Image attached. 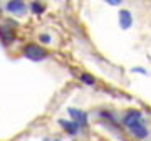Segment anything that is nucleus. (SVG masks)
Segmentation results:
<instances>
[{
    "instance_id": "1",
    "label": "nucleus",
    "mask_w": 151,
    "mask_h": 141,
    "mask_svg": "<svg viewBox=\"0 0 151 141\" xmlns=\"http://www.w3.org/2000/svg\"><path fill=\"white\" fill-rule=\"evenodd\" d=\"M124 124L129 128V131L136 138L139 140H145L148 131H146L145 124H143V116H141L139 111H129V113L124 116Z\"/></svg>"
},
{
    "instance_id": "2",
    "label": "nucleus",
    "mask_w": 151,
    "mask_h": 141,
    "mask_svg": "<svg viewBox=\"0 0 151 141\" xmlns=\"http://www.w3.org/2000/svg\"><path fill=\"white\" fill-rule=\"evenodd\" d=\"M24 54H25V57L30 59V60H44L47 57V52H45L42 47L35 45V44L25 45V47H24Z\"/></svg>"
},
{
    "instance_id": "3",
    "label": "nucleus",
    "mask_w": 151,
    "mask_h": 141,
    "mask_svg": "<svg viewBox=\"0 0 151 141\" xmlns=\"http://www.w3.org/2000/svg\"><path fill=\"white\" fill-rule=\"evenodd\" d=\"M69 114L72 116L76 119V124L77 126H81V124H86V121H87V116L82 111H79V109H74V108H70L69 109Z\"/></svg>"
},
{
    "instance_id": "4",
    "label": "nucleus",
    "mask_w": 151,
    "mask_h": 141,
    "mask_svg": "<svg viewBox=\"0 0 151 141\" xmlns=\"http://www.w3.org/2000/svg\"><path fill=\"white\" fill-rule=\"evenodd\" d=\"M119 24H121V29H129L131 27L133 19H131V14L128 10H121L119 12Z\"/></svg>"
},
{
    "instance_id": "5",
    "label": "nucleus",
    "mask_w": 151,
    "mask_h": 141,
    "mask_svg": "<svg viewBox=\"0 0 151 141\" xmlns=\"http://www.w3.org/2000/svg\"><path fill=\"white\" fill-rule=\"evenodd\" d=\"M14 37H15L14 30H9V29H5V27H0V39H2L4 45H9V44L14 40Z\"/></svg>"
},
{
    "instance_id": "6",
    "label": "nucleus",
    "mask_w": 151,
    "mask_h": 141,
    "mask_svg": "<svg viewBox=\"0 0 151 141\" xmlns=\"http://www.w3.org/2000/svg\"><path fill=\"white\" fill-rule=\"evenodd\" d=\"M7 10L14 12V14H22V12L25 10V5L22 2H9L7 4Z\"/></svg>"
},
{
    "instance_id": "7",
    "label": "nucleus",
    "mask_w": 151,
    "mask_h": 141,
    "mask_svg": "<svg viewBox=\"0 0 151 141\" xmlns=\"http://www.w3.org/2000/svg\"><path fill=\"white\" fill-rule=\"evenodd\" d=\"M59 123L62 124V128H64V129L67 131V133H70V135L77 133V129H79V126L76 124L74 121H64V119H60Z\"/></svg>"
},
{
    "instance_id": "8",
    "label": "nucleus",
    "mask_w": 151,
    "mask_h": 141,
    "mask_svg": "<svg viewBox=\"0 0 151 141\" xmlns=\"http://www.w3.org/2000/svg\"><path fill=\"white\" fill-rule=\"evenodd\" d=\"M81 81H84L87 86H92V84H94V79H92L89 74H81Z\"/></svg>"
},
{
    "instance_id": "9",
    "label": "nucleus",
    "mask_w": 151,
    "mask_h": 141,
    "mask_svg": "<svg viewBox=\"0 0 151 141\" xmlns=\"http://www.w3.org/2000/svg\"><path fill=\"white\" fill-rule=\"evenodd\" d=\"M32 10L35 12V14H42V12H44V7L39 5L37 2H34V4H32Z\"/></svg>"
},
{
    "instance_id": "10",
    "label": "nucleus",
    "mask_w": 151,
    "mask_h": 141,
    "mask_svg": "<svg viewBox=\"0 0 151 141\" xmlns=\"http://www.w3.org/2000/svg\"><path fill=\"white\" fill-rule=\"evenodd\" d=\"M40 40H42V42H49V40H50V37L44 34V35H40Z\"/></svg>"
},
{
    "instance_id": "11",
    "label": "nucleus",
    "mask_w": 151,
    "mask_h": 141,
    "mask_svg": "<svg viewBox=\"0 0 151 141\" xmlns=\"http://www.w3.org/2000/svg\"><path fill=\"white\" fill-rule=\"evenodd\" d=\"M108 4H111V5H118V4H121L119 0H108Z\"/></svg>"
}]
</instances>
